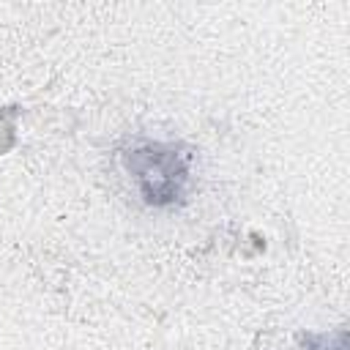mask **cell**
<instances>
[{
	"label": "cell",
	"instance_id": "cell-2",
	"mask_svg": "<svg viewBox=\"0 0 350 350\" xmlns=\"http://www.w3.org/2000/svg\"><path fill=\"white\" fill-rule=\"evenodd\" d=\"M342 331H336V334H306L304 336V347L306 350H345V345H336V347H331V342L339 336Z\"/></svg>",
	"mask_w": 350,
	"mask_h": 350
},
{
	"label": "cell",
	"instance_id": "cell-1",
	"mask_svg": "<svg viewBox=\"0 0 350 350\" xmlns=\"http://www.w3.org/2000/svg\"><path fill=\"white\" fill-rule=\"evenodd\" d=\"M191 156L180 145L167 142H134L123 150V167L134 178L148 205H172L186 194Z\"/></svg>",
	"mask_w": 350,
	"mask_h": 350
}]
</instances>
